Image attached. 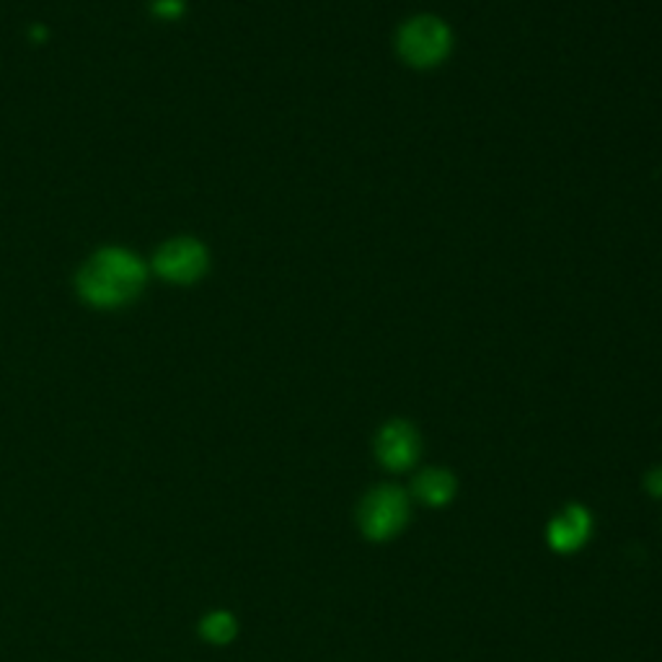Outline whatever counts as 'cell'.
Here are the masks:
<instances>
[{"label":"cell","instance_id":"obj_1","mask_svg":"<svg viewBox=\"0 0 662 662\" xmlns=\"http://www.w3.org/2000/svg\"><path fill=\"white\" fill-rule=\"evenodd\" d=\"M145 285V265L127 249H104L78 275L80 298L97 308H119Z\"/></svg>","mask_w":662,"mask_h":662},{"label":"cell","instance_id":"obj_2","mask_svg":"<svg viewBox=\"0 0 662 662\" xmlns=\"http://www.w3.org/2000/svg\"><path fill=\"white\" fill-rule=\"evenodd\" d=\"M398 55L415 67H435L450 55L453 37L448 24L435 16H415L398 29Z\"/></svg>","mask_w":662,"mask_h":662},{"label":"cell","instance_id":"obj_3","mask_svg":"<svg viewBox=\"0 0 662 662\" xmlns=\"http://www.w3.org/2000/svg\"><path fill=\"white\" fill-rule=\"evenodd\" d=\"M409 502L398 486H378L362 499L357 510V523L365 538L370 542H389L407 525Z\"/></svg>","mask_w":662,"mask_h":662},{"label":"cell","instance_id":"obj_4","mask_svg":"<svg viewBox=\"0 0 662 662\" xmlns=\"http://www.w3.org/2000/svg\"><path fill=\"white\" fill-rule=\"evenodd\" d=\"M153 267L164 280L189 285V282H198L205 275L207 252L194 239H174L158 249V254L153 256Z\"/></svg>","mask_w":662,"mask_h":662},{"label":"cell","instance_id":"obj_5","mask_svg":"<svg viewBox=\"0 0 662 662\" xmlns=\"http://www.w3.org/2000/svg\"><path fill=\"white\" fill-rule=\"evenodd\" d=\"M422 441L420 432L409 422L394 420L378 432L375 437V456L389 471H407L420 461Z\"/></svg>","mask_w":662,"mask_h":662},{"label":"cell","instance_id":"obj_6","mask_svg":"<svg viewBox=\"0 0 662 662\" xmlns=\"http://www.w3.org/2000/svg\"><path fill=\"white\" fill-rule=\"evenodd\" d=\"M590 512L583 505H570V508L551 520L546 538H549V546L557 553H574L577 549H583L587 538H590Z\"/></svg>","mask_w":662,"mask_h":662},{"label":"cell","instance_id":"obj_7","mask_svg":"<svg viewBox=\"0 0 662 662\" xmlns=\"http://www.w3.org/2000/svg\"><path fill=\"white\" fill-rule=\"evenodd\" d=\"M411 489H415V497L422 499L430 508H443L456 495V479H453L450 471L428 469L415 479Z\"/></svg>","mask_w":662,"mask_h":662},{"label":"cell","instance_id":"obj_8","mask_svg":"<svg viewBox=\"0 0 662 662\" xmlns=\"http://www.w3.org/2000/svg\"><path fill=\"white\" fill-rule=\"evenodd\" d=\"M200 632L213 645H228L235 637V619L226 611H215L211 616L202 619Z\"/></svg>","mask_w":662,"mask_h":662},{"label":"cell","instance_id":"obj_9","mask_svg":"<svg viewBox=\"0 0 662 662\" xmlns=\"http://www.w3.org/2000/svg\"><path fill=\"white\" fill-rule=\"evenodd\" d=\"M153 13L158 18H179L184 13V3L181 0H155Z\"/></svg>","mask_w":662,"mask_h":662},{"label":"cell","instance_id":"obj_10","mask_svg":"<svg viewBox=\"0 0 662 662\" xmlns=\"http://www.w3.org/2000/svg\"><path fill=\"white\" fill-rule=\"evenodd\" d=\"M647 489H650L654 497H662V469L652 471V474L647 476Z\"/></svg>","mask_w":662,"mask_h":662}]
</instances>
